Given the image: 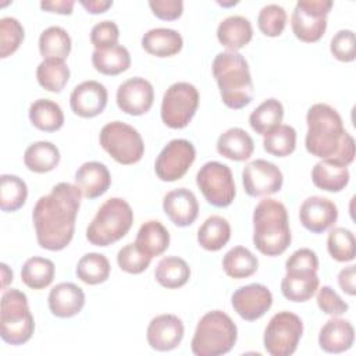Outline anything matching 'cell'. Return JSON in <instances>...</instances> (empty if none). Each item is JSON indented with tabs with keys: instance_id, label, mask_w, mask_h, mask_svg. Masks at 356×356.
Listing matches in <instances>:
<instances>
[{
	"instance_id": "obj_1",
	"label": "cell",
	"mask_w": 356,
	"mask_h": 356,
	"mask_svg": "<svg viewBox=\"0 0 356 356\" xmlns=\"http://www.w3.org/2000/svg\"><path fill=\"white\" fill-rule=\"evenodd\" d=\"M82 193L76 185L60 182L42 196L32 211L36 241L47 250H63L70 245L75 231V220Z\"/></svg>"
},
{
	"instance_id": "obj_2",
	"label": "cell",
	"mask_w": 356,
	"mask_h": 356,
	"mask_svg": "<svg viewBox=\"0 0 356 356\" xmlns=\"http://www.w3.org/2000/svg\"><path fill=\"white\" fill-rule=\"evenodd\" d=\"M306 150L321 160L348 167L355 159V139L345 131L338 111L324 103L313 104L306 114Z\"/></svg>"
},
{
	"instance_id": "obj_3",
	"label": "cell",
	"mask_w": 356,
	"mask_h": 356,
	"mask_svg": "<svg viewBox=\"0 0 356 356\" xmlns=\"http://www.w3.org/2000/svg\"><path fill=\"white\" fill-rule=\"evenodd\" d=\"M291 229L286 207L266 197L253 211V243L266 256H280L291 245Z\"/></svg>"
},
{
	"instance_id": "obj_4",
	"label": "cell",
	"mask_w": 356,
	"mask_h": 356,
	"mask_svg": "<svg viewBox=\"0 0 356 356\" xmlns=\"http://www.w3.org/2000/svg\"><path fill=\"white\" fill-rule=\"evenodd\" d=\"M213 75L222 103L234 110L248 106L253 99V82L245 57L238 51L218 53L213 60Z\"/></svg>"
},
{
	"instance_id": "obj_5",
	"label": "cell",
	"mask_w": 356,
	"mask_h": 356,
	"mask_svg": "<svg viewBox=\"0 0 356 356\" xmlns=\"http://www.w3.org/2000/svg\"><path fill=\"white\" fill-rule=\"evenodd\" d=\"M238 338L232 318L221 310L206 313L197 323L191 349L196 356H218L228 353Z\"/></svg>"
},
{
	"instance_id": "obj_6",
	"label": "cell",
	"mask_w": 356,
	"mask_h": 356,
	"mask_svg": "<svg viewBox=\"0 0 356 356\" xmlns=\"http://www.w3.org/2000/svg\"><path fill=\"white\" fill-rule=\"evenodd\" d=\"M134 222L129 203L121 197L107 199L86 228V238L95 246H108L124 238Z\"/></svg>"
},
{
	"instance_id": "obj_7",
	"label": "cell",
	"mask_w": 356,
	"mask_h": 356,
	"mask_svg": "<svg viewBox=\"0 0 356 356\" xmlns=\"http://www.w3.org/2000/svg\"><path fill=\"white\" fill-rule=\"evenodd\" d=\"M35 321L28 306L26 295L18 289H8L1 296L0 334L10 345H22L33 334Z\"/></svg>"
},
{
	"instance_id": "obj_8",
	"label": "cell",
	"mask_w": 356,
	"mask_h": 356,
	"mask_svg": "<svg viewBox=\"0 0 356 356\" xmlns=\"http://www.w3.org/2000/svg\"><path fill=\"white\" fill-rule=\"evenodd\" d=\"M100 146L120 164L138 163L145 153V143L140 134L131 125L113 121L106 124L99 135Z\"/></svg>"
},
{
	"instance_id": "obj_9",
	"label": "cell",
	"mask_w": 356,
	"mask_h": 356,
	"mask_svg": "<svg viewBox=\"0 0 356 356\" xmlns=\"http://www.w3.org/2000/svg\"><path fill=\"white\" fill-rule=\"evenodd\" d=\"M199 106V92L189 82H175L164 93L161 102V120L172 128H185L193 118Z\"/></svg>"
},
{
	"instance_id": "obj_10",
	"label": "cell",
	"mask_w": 356,
	"mask_h": 356,
	"mask_svg": "<svg viewBox=\"0 0 356 356\" xmlns=\"http://www.w3.org/2000/svg\"><path fill=\"white\" fill-rule=\"evenodd\" d=\"M303 334V321L291 312H280L271 317L264 330V348L271 356L292 355Z\"/></svg>"
},
{
	"instance_id": "obj_11",
	"label": "cell",
	"mask_w": 356,
	"mask_h": 356,
	"mask_svg": "<svg viewBox=\"0 0 356 356\" xmlns=\"http://www.w3.org/2000/svg\"><path fill=\"white\" fill-rule=\"evenodd\" d=\"M331 8V0H299L291 17L293 35L306 43L318 42L327 29Z\"/></svg>"
},
{
	"instance_id": "obj_12",
	"label": "cell",
	"mask_w": 356,
	"mask_h": 356,
	"mask_svg": "<svg viewBox=\"0 0 356 356\" xmlns=\"http://www.w3.org/2000/svg\"><path fill=\"white\" fill-rule=\"evenodd\" d=\"M196 184L204 199L214 207H227L235 197L232 171L227 164L209 161L196 174Z\"/></svg>"
},
{
	"instance_id": "obj_13",
	"label": "cell",
	"mask_w": 356,
	"mask_h": 356,
	"mask_svg": "<svg viewBox=\"0 0 356 356\" xmlns=\"http://www.w3.org/2000/svg\"><path fill=\"white\" fill-rule=\"evenodd\" d=\"M196 157L195 146L186 139L170 140L154 163L156 175L164 182L181 179L193 164Z\"/></svg>"
},
{
	"instance_id": "obj_14",
	"label": "cell",
	"mask_w": 356,
	"mask_h": 356,
	"mask_svg": "<svg viewBox=\"0 0 356 356\" xmlns=\"http://www.w3.org/2000/svg\"><path fill=\"white\" fill-rule=\"evenodd\" d=\"M284 177L281 170L263 159L250 161L242 171V184L249 196H268L282 188Z\"/></svg>"
},
{
	"instance_id": "obj_15",
	"label": "cell",
	"mask_w": 356,
	"mask_h": 356,
	"mask_svg": "<svg viewBox=\"0 0 356 356\" xmlns=\"http://www.w3.org/2000/svg\"><path fill=\"white\" fill-rule=\"evenodd\" d=\"M117 106L129 115L146 114L154 100L153 85L140 76H134L122 82L117 89Z\"/></svg>"
},
{
	"instance_id": "obj_16",
	"label": "cell",
	"mask_w": 356,
	"mask_h": 356,
	"mask_svg": "<svg viewBox=\"0 0 356 356\" xmlns=\"http://www.w3.org/2000/svg\"><path fill=\"white\" fill-rule=\"evenodd\" d=\"M234 310L246 321H254L268 312L273 305V295L263 284H249L232 293Z\"/></svg>"
},
{
	"instance_id": "obj_17",
	"label": "cell",
	"mask_w": 356,
	"mask_h": 356,
	"mask_svg": "<svg viewBox=\"0 0 356 356\" xmlns=\"http://www.w3.org/2000/svg\"><path fill=\"white\" fill-rule=\"evenodd\" d=\"M107 89L97 81H85L74 88L70 96L71 110L82 117L92 118L103 113L107 106Z\"/></svg>"
},
{
	"instance_id": "obj_18",
	"label": "cell",
	"mask_w": 356,
	"mask_h": 356,
	"mask_svg": "<svg viewBox=\"0 0 356 356\" xmlns=\"http://www.w3.org/2000/svg\"><path fill=\"white\" fill-rule=\"evenodd\" d=\"M184 324L175 314L156 316L147 325V343L159 352L175 349L184 338Z\"/></svg>"
},
{
	"instance_id": "obj_19",
	"label": "cell",
	"mask_w": 356,
	"mask_h": 356,
	"mask_svg": "<svg viewBox=\"0 0 356 356\" xmlns=\"http://www.w3.org/2000/svg\"><path fill=\"white\" fill-rule=\"evenodd\" d=\"M338 218V209L330 199L321 196H310L303 200L299 210L302 225L313 232L321 234L331 228Z\"/></svg>"
},
{
	"instance_id": "obj_20",
	"label": "cell",
	"mask_w": 356,
	"mask_h": 356,
	"mask_svg": "<svg viewBox=\"0 0 356 356\" xmlns=\"http://www.w3.org/2000/svg\"><path fill=\"white\" fill-rule=\"evenodd\" d=\"M163 210L177 227H189L197 218L199 203L192 191L178 188L164 196Z\"/></svg>"
},
{
	"instance_id": "obj_21",
	"label": "cell",
	"mask_w": 356,
	"mask_h": 356,
	"mask_svg": "<svg viewBox=\"0 0 356 356\" xmlns=\"http://www.w3.org/2000/svg\"><path fill=\"white\" fill-rule=\"evenodd\" d=\"M75 185L86 199H96L111 185L108 168L99 161H86L75 172Z\"/></svg>"
},
{
	"instance_id": "obj_22",
	"label": "cell",
	"mask_w": 356,
	"mask_h": 356,
	"mask_svg": "<svg viewBox=\"0 0 356 356\" xmlns=\"http://www.w3.org/2000/svg\"><path fill=\"white\" fill-rule=\"evenodd\" d=\"M49 309L60 318L76 316L85 305L83 291L72 282H60L49 293Z\"/></svg>"
},
{
	"instance_id": "obj_23",
	"label": "cell",
	"mask_w": 356,
	"mask_h": 356,
	"mask_svg": "<svg viewBox=\"0 0 356 356\" xmlns=\"http://www.w3.org/2000/svg\"><path fill=\"white\" fill-rule=\"evenodd\" d=\"M355 341L353 325L339 317L330 318L320 330L318 345L324 352L341 353L352 348Z\"/></svg>"
},
{
	"instance_id": "obj_24",
	"label": "cell",
	"mask_w": 356,
	"mask_h": 356,
	"mask_svg": "<svg viewBox=\"0 0 356 356\" xmlns=\"http://www.w3.org/2000/svg\"><path fill=\"white\" fill-rule=\"evenodd\" d=\"M252 38L253 28L245 17L231 15L218 24L217 39L225 49H228V51H236L245 47Z\"/></svg>"
},
{
	"instance_id": "obj_25",
	"label": "cell",
	"mask_w": 356,
	"mask_h": 356,
	"mask_svg": "<svg viewBox=\"0 0 356 356\" xmlns=\"http://www.w3.org/2000/svg\"><path fill=\"white\" fill-rule=\"evenodd\" d=\"M216 147L217 152L225 159L234 161H245L252 156L254 143L245 129L229 128L218 136Z\"/></svg>"
},
{
	"instance_id": "obj_26",
	"label": "cell",
	"mask_w": 356,
	"mask_h": 356,
	"mask_svg": "<svg viewBox=\"0 0 356 356\" xmlns=\"http://www.w3.org/2000/svg\"><path fill=\"white\" fill-rule=\"evenodd\" d=\"M182 36L168 28H154L142 36V47L156 57H171L181 51Z\"/></svg>"
},
{
	"instance_id": "obj_27",
	"label": "cell",
	"mask_w": 356,
	"mask_h": 356,
	"mask_svg": "<svg viewBox=\"0 0 356 356\" xmlns=\"http://www.w3.org/2000/svg\"><path fill=\"white\" fill-rule=\"evenodd\" d=\"M318 282L317 271H286L281 292L288 300L306 302L316 293Z\"/></svg>"
},
{
	"instance_id": "obj_28",
	"label": "cell",
	"mask_w": 356,
	"mask_h": 356,
	"mask_svg": "<svg viewBox=\"0 0 356 356\" xmlns=\"http://www.w3.org/2000/svg\"><path fill=\"white\" fill-rule=\"evenodd\" d=\"M135 245L149 257L163 254L170 246V234L157 220H149L140 225Z\"/></svg>"
},
{
	"instance_id": "obj_29",
	"label": "cell",
	"mask_w": 356,
	"mask_h": 356,
	"mask_svg": "<svg viewBox=\"0 0 356 356\" xmlns=\"http://www.w3.org/2000/svg\"><path fill=\"white\" fill-rule=\"evenodd\" d=\"M92 64L95 70L103 75H118L129 68L131 54L127 47L121 44L95 49L92 53Z\"/></svg>"
},
{
	"instance_id": "obj_30",
	"label": "cell",
	"mask_w": 356,
	"mask_h": 356,
	"mask_svg": "<svg viewBox=\"0 0 356 356\" xmlns=\"http://www.w3.org/2000/svg\"><path fill=\"white\" fill-rule=\"evenodd\" d=\"M60 161V150L47 140L31 143L24 153V163L28 170L43 174L54 170Z\"/></svg>"
},
{
	"instance_id": "obj_31",
	"label": "cell",
	"mask_w": 356,
	"mask_h": 356,
	"mask_svg": "<svg viewBox=\"0 0 356 356\" xmlns=\"http://www.w3.org/2000/svg\"><path fill=\"white\" fill-rule=\"evenodd\" d=\"M312 181L321 191L339 192L349 182V171L348 167L321 160L312 170Z\"/></svg>"
},
{
	"instance_id": "obj_32",
	"label": "cell",
	"mask_w": 356,
	"mask_h": 356,
	"mask_svg": "<svg viewBox=\"0 0 356 356\" xmlns=\"http://www.w3.org/2000/svg\"><path fill=\"white\" fill-rule=\"evenodd\" d=\"M29 120L35 128L44 132H54L63 127L64 114L56 102L38 99L29 107Z\"/></svg>"
},
{
	"instance_id": "obj_33",
	"label": "cell",
	"mask_w": 356,
	"mask_h": 356,
	"mask_svg": "<svg viewBox=\"0 0 356 356\" xmlns=\"http://www.w3.org/2000/svg\"><path fill=\"white\" fill-rule=\"evenodd\" d=\"M231 238L229 222L220 217H209L197 229V242L199 245L210 252H217L222 249Z\"/></svg>"
},
{
	"instance_id": "obj_34",
	"label": "cell",
	"mask_w": 356,
	"mask_h": 356,
	"mask_svg": "<svg viewBox=\"0 0 356 356\" xmlns=\"http://www.w3.org/2000/svg\"><path fill=\"white\" fill-rule=\"evenodd\" d=\"M191 277V268L188 263L175 256L164 257L159 261L156 270H154V278L156 281L167 288V289H175L184 286Z\"/></svg>"
},
{
	"instance_id": "obj_35",
	"label": "cell",
	"mask_w": 356,
	"mask_h": 356,
	"mask_svg": "<svg viewBox=\"0 0 356 356\" xmlns=\"http://www.w3.org/2000/svg\"><path fill=\"white\" fill-rule=\"evenodd\" d=\"M257 257L243 246H235L228 250L222 259L225 274L235 280H242L253 275L257 271Z\"/></svg>"
},
{
	"instance_id": "obj_36",
	"label": "cell",
	"mask_w": 356,
	"mask_h": 356,
	"mask_svg": "<svg viewBox=\"0 0 356 356\" xmlns=\"http://www.w3.org/2000/svg\"><path fill=\"white\" fill-rule=\"evenodd\" d=\"M36 78L42 88L49 92L58 93L68 83L70 68L64 60L46 58L38 65Z\"/></svg>"
},
{
	"instance_id": "obj_37",
	"label": "cell",
	"mask_w": 356,
	"mask_h": 356,
	"mask_svg": "<svg viewBox=\"0 0 356 356\" xmlns=\"http://www.w3.org/2000/svg\"><path fill=\"white\" fill-rule=\"evenodd\" d=\"M71 38L61 26H49L40 33L39 51L44 60H65L71 51Z\"/></svg>"
},
{
	"instance_id": "obj_38",
	"label": "cell",
	"mask_w": 356,
	"mask_h": 356,
	"mask_svg": "<svg viewBox=\"0 0 356 356\" xmlns=\"http://www.w3.org/2000/svg\"><path fill=\"white\" fill-rule=\"evenodd\" d=\"M284 118V107L277 99H267L256 107L249 115L252 129L259 135H266L278 125Z\"/></svg>"
},
{
	"instance_id": "obj_39",
	"label": "cell",
	"mask_w": 356,
	"mask_h": 356,
	"mask_svg": "<svg viewBox=\"0 0 356 356\" xmlns=\"http://www.w3.org/2000/svg\"><path fill=\"white\" fill-rule=\"evenodd\" d=\"M110 261L102 253H86L83 254L75 268L76 277L89 285H97L107 281L110 275Z\"/></svg>"
},
{
	"instance_id": "obj_40",
	"label": "cell",
	"mask_w": 356,
	"mask_h": 356,
	"mask_svg": "<svg viewBox=\"0 0 356 356\" xmlns=\"http://www.w3.org/2000/svg\"><path fill=\"white\" fill-rule=\"evenodd\" d=\"M54 263L50 259L33 256L21 268L22 282L32 289H43L53 282Z\"/></svg>"
},
{
	"instance_id": "obj_41",
	"label": "cell",
	"mask_w": 356,
	"mask_h": 356,
	"mask_svg": "<svg viewBox=\"0 0 356 356\" xmlns=\"http://www.w3.org/2000/svg\"><path fill=\"white\" fill-rule=\"evenodd\" d=\"M0 189V209L3 211H17L28 197L26 184L17 175L3 174Z\"/></svg>"
},
{
	"instance_id": "obj_42",
	"label": "cell",
	"mask_w": 356,
	"mask_h": 356,
	"mask_svg": "<svg viewBox=\"0 0 356 356\" xmlns=\"http://www.w3.org/2000/svg\"><path fill=\"white\" fill-rule=\"evenodd\" d=\"M263 147L267 153L277 156V157H285L293 153L296 147V131L291 125L281 124L268 134L264 135L263 139Z\"/></svg>"
},
{
	"instance_id": "obj_43",
	"label": "cell",
	"mask_w": 356,
	"mask_h": 356,
	"mask_svg": "<svg viewBox=\"0 0 356 356\" xmlns=\"http://www.w3.org/2000/svg\"><path fill=\"white\" fill-rule=\"evenodd\" d=\"M327 249L334 260L341 263L352 261L356 253L355 235L343 227H337L328 234Z\"/></svg>"
},
{
	"instance_id": "obj_44",
	"label": "cell",
	"mask_w": 356,
	"mask_h": 356,
	"mask_svg": "<svg viewBox=\"0 0 356 356\" xmlns=\"http://www.w3.org/2000/svg\"><path fill=\"white\" fill-rule=\"evenodd\" d=\"M24 28L17 18L0 19V57L6 58L15 53L24 40Z\"/></svg>"
},
{
	"instance_id": "obj_45",
	"label": "cell",
	"mask_w": 356,
	"mask_h": 356,
	"mask_svg": "<svg viewBox=\"0 0 356 356\" xmlns=\"http://www.w3.org/2000/svg\"><path fill=\"white\" fill-rule=\"evenodd\" d=\"M257 25L263 35L277 38L285 29L286 11L278 4H267L259 13Z\"/></svg>"
},
{
	"instance_id": "obj_46",
	"label": "cell",
	"mask_w": 356,
	"mask_h": 356,
	"mask_svg": "<svg viewBox=\"0 0 356 356\" xmlns=\"http://www.w3.org/2000/svg\"><path fill=\"white\" fill-rule=\"evenodd\" d=\"M152 257L139 250L135 243H127L118 250L117 263L120 268L129 274H140L150 266Z\"/></svg>"
},
{
	"instance_id": "obj_47",
	"label": "cell",
	"mask_w": 356,
	"mask_h": 356,
	"mask_svg": "<svg viewBox=\"0 0 356 356\" xmlns=\"http://www.w3.org/2000/svg\"><path fill=\"white\" fill-rule=\"evenodd\" d=\"M330 50L332 56L342 63L353 61L356 58V36L353 31L350 29L338 31L331 39Z\"/></svg>"
},
{
	"instance_id": "obj_48",
	"label": "cell",
	"mask_w": 356,
	"mask_h": 356,
	"mask_svg": "<svg viewBox=\"0 0 356 356\" xmlns=\"http://www.w3.org/2000/svg\"><path fill=\"white\" fill-rule=\"evenodd\" d=\"M120 29L113 21H102L92 28L90 42L95 49H103L113 44H118Z\"/></svg>"
},
{
	"instance_id": "obj_49",
	"label": "cell",
	"mask_w": 356,
	"mask_h": 356,
	"mask_svg": "<svg viewBox=\"0 0 356 356\" xmlns=\"http://www.w3.org/2000/svg\"><path fill=\"white\" fill-rule=\"evenodd\" d=\"M317 305L325 314L341 316L348 312V303L342 300V298L328 285H324L318 289L317 293Z\"/></svg>"
},
{
	"instance_id": "obj_50",
	"label": "cell",
	"mask_w": 356,
	"mask_h": 356,
	"mask_svg": "<svg viewBox=\"0 0 356 356\" xmlns=\"http://www.w3.org/2000/svg\"><path fill=\"white\" fill-rule=\"evenodd\" d=\"M285 270L286 271H317L318 257L309 248L298 249L286 259Z\"/></svg>"
},
{
	"instance_id": "obj_51",
	"label": "cell",
	"mask_w": 356,
	"mask_h": 356,
	"mask_svg": "<svg viewBox=\"0 0 356 356\" xmlns=\"http://www.w3.org/2000/svg\"><path fill=\"white\" fill-rule=\"evenodd\" d=\"M149 7L163 21L178 19L184 11V3L181 0H152L149 1Z\"/></svg>"
},
{
	"instance_id": "obj_52",
	"label": "cell",
	"mask_w": 356,
	"mask_h": 356,
	"mask_svg": "<svg viewBox=\"0 0 356 356\" xmlns=\"http://www.w3.org/2000/svg\"><path fill=\"white\" fill-rule=\"evenodd\" d=\"M355 277H356V268L355 266H348L345 268H342L338 274V285L339 288L353 296L356 293V286H355Z\"/></svg>"
},
{
	"instance_id": "obj_53",
	"label": "cell",
	"mask_w": 356,
	"mask_h": 356,
	"mask_svg": "<svg viewBox=\"0 0 356 356\" xmlns=\"http://www.w3.org/2000/svg\"><path fill=\"white\" fill-rule=\"evenodd\" d=\"M74 1L72 0H56V1H42L40 8L49 13H57V14H64L70 15L72 14L74 10Z\"/></svg>"
},
{
	"instance_id": "obj_54",
	"label": "cell",
	"mask_w": 356,
	"mask_h": 356,
	"mask_svg": "<svg viewBox=\"0 0 356 356\" xmlns=\"http://www.w3.org/2000/svg\"><path fill=\"white\" fill-rule=\"evenodd\" d=\"M81 6L90 14H102V13H106L113 6V1H110V0H90V1H81Z\"/></svg>"
},
{
	"instance_id": "obj_55",
	"label": "cell",
	"mask_w": 356,
	"mask_h": 356,
	"mask_svg": "<svg viewBox=\"0 0 356 356\" xmlns=\"http://www.w3.org/2000/svg\"><path fill=\"white\" fill-rule=\"evenodd\" d=\"M1 267V278H3V289L7 288V285L13 281V271L8 268V266L6 263L0 264Z\"/></svg>"
}]
</instances>
